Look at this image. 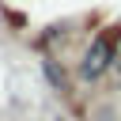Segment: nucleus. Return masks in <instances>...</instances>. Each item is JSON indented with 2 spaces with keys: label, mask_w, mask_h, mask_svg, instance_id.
Masks as SVG:
<instances>
[{
  "label": "nucleus",
  "mask_w": 121,
  "mask_h": 121,
  "mask_svg": "<svg viewBox=\"0 0 121 121\" xmlns=\"http://www.w3.org/2000/svg\"><path fill=\"white\" fill-rule=\"evenodd\" d=\"M113 64H117V68H121V49H113Z\"/></svg>",
  "instance_id": "nucleus-2"
},
{
  "label": "nucleus",
  "mask_w": 121,
  "mask_h": 121,
  "mask_svg": "<svg viewBox=\"0 0 121 121\" xmlns=\"http://www.w3.org/2000/svg\"><path fill=\"white\" fill-rule=\"evenodd\" d=\"M110 64H113V42H110L106 34H98V38L87 45L83 60H79V76H83V79H98Z\"/></svg>",
  "instance_id": "nucleus-1"
}]
</instances>
